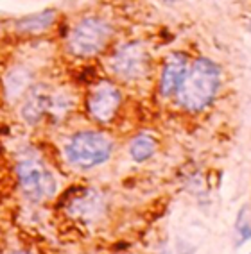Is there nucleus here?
<instances>
[{"instance_id":"nucleus-10","label":"nucleus","mask_w":251,"mask_h":254,"mask_svg":"<svg viewBox=\"0 0 251 254\" xmlns=\"http://www.w3.org/2000/svg\"><path fill=\"white\" fill-rule=\"evenodd\" d=\"M31 84V73L25 68H14L7 73V79H5V90H7V95L11 99H16L25 91V88H29Z\"/></svg>"},{"instance_id":"nucleus-12","label":"nucleus","mask_w":251,"mask_h":254,"mask_svg":"<svg viewBox=\"0 0 251 254\" xmlns=\"http://www.w3.org/2000/svg\"><path fill=\"white\" fill-rule=\"evenodd\" d=\"M70 211H72L74 215H78V217H84V215H88V211H93L95 213L97 208H99V199H97L95 193H91V191H83V195L79 197V199L72 200L70 202Z\"/></svg>"},{"instance_id":"nucleus-5","label":"nucleus","mask_w":251,"mask_h":254,"mask_svg":"<svg viewBox=\"0 0 251 254\" xmlns=\"http://www.w3.org/2000/svg\"><path fill=\"white\" fill-rule=\"evenodd\" d=\"M147 64H149V56L146 52V47L137 41L119 47L110 59L111 72L117 77L128 79V81L146 75Z\"/></svg>"},{"instance_id":"nucleus-8","label":"nucleus","mask_w":251,"mask_h":254,"mask_svg":"<svg viewBox=\"0 0 251 254\" xmlns=\"http://www.w3.org/2000/svg\"><path fill=\"white\" fill-rule=\"evenodd\" d=\"M187 56L181 54V52H174L167 58L164 66V72H162L160 79V90L164 97H170L178 91L179 84L183 82V77L187 73Z\"/></svg>"},{"instance_id":"nucleus-1","label":"nucleus","mask_w":251,"mask_h":254,"mask_svg":"<svg viewBox=\"0 0 251 254\" xmlns=\"http://www.w3.org/2000/svg\"><path fill=\"white\" fill-rule=\"evenodd\" d=\"M221 70L219 66L206 58L194 61L190 70H187L183 82L178 88V100L188 111H201L214 100L219 90Z\"/></svg>"},{"instance_id":"nucleus-13","label":"nucleus","mask_w":251,"mask_h":254,"mask_svg":"<svg viewBox=\"0 0 251 254\" xmlns=\"http://www.w3.org/2000/svg\"><path fill=\"white\" fill-rule=\"evenodd\" d=\"M237 233L242 235V240H248L251 233L250 227V206H244L242 211L239 213V220H237Z\"/></svg>"},{"instance_id":"nucleus-6","label":"nucleus","mask_w":251,"mask_h":254,"mask_svg":"<svg viewBox=\"0 0 251 254\" xmlns=\"http://www.w3.org/2000/svg\"><path fill=\"white\" fill-rule=\"evenodd\" d=\"M69 108V100L61 95H54L45 88H34L27 95V100L22 108V117L29 124H38L45 115L60 117Z\"/></svg>"},{"instance_id":"nucleus-2","label":"nucleus","mask_w":251,"mask_h":254,"mask_svg":"<svg viewBox=\"0 0 251 254\" xmlns=\"http://www.w3.org/2000/svg\"><path fill=\"white\" fill-rule=\"evenodd\" d=\"M113 152V143L106 134L97 131H83L74 134L65 147V154L72 165L93 168L108 161Z\"/></svg>"},{"instance_id":"nucleus-14","label":"nucleus","mask_w":251,"mask_h":254,"mask_svg":"<svg viewBox=\"0 0 251 254\" xmlns=\"http://www.w3.org/2000/svg\"><path fill=\"white\" fill-rule=\"evenodd\" d=\"M165 2H176V0H165Z\"/></svg>"},{"instance_id":"nucleus-7","label":"nucleus","mask_w":251,"mask_h":254,"mask_svg":"<svg viewBox=\"0 0 251 254\" xmlns=\"http://www.w3.org/2000/svg\"><path fill=\"white\" fill-rule=\"evenodd\" d=\"M120 106V93L111 82H99L88 97V111L99 122H110Z\"/></svg>"},{"instance_id":"nucleus-4","label":"nucleus","mask_w":251,"mask_h":254,"mask_svg":"<svg viewBox=\"0 0 251 254\" xmlns=\"http://www.w3.org/2000/svg\"><path fill=\"white\" fill-rule=\"evenodd\" d=\"M111 36V27L100 18H84L74 27L69 40V49L79 58H88L104 49Z\"/></svg>"},{"instance_id":"nucleus-3","label":"nucleus","mask_w":251,"mask_h":254,"mask_svg":"<svg viewBox=\"0 0 251 254\" xmlns=\"http://www.w3.org/2000/svg\"><path fill=\"white\" fill-rule=\"evenodd\" d=\"M18 181L23 195L31 202H41L56 193V179L40 159L25 158L18 163Z\"/></svg>"},{"instance_id":"nucleus-9","label":"nucleus","mask_w":251,"mask_h":254,"mask_svg":"<svg viewBox=\"0 0 251 254\" xmlns=\"http://www.w3.org/2000/svg\"><path fill=\"white\" fill-rule=\"evenodd\" d=\"M54 20H56V11L47 9L38 14H32V16L20 18L16 22V29L25 32H40V31H45L47 27H50L54 23Z\"/></svg>"},{"instance_id":"nucleus-11","label":"nucleus","mask_w":251,"mask_h":254,"mask_svg":"<svg viewBox=\"0 0 251 254\" xmlns=\"http://www.w3.org/2000/svg\"><path fill=\"white\" fill-rule=\"evenodd\" d=\"M155 149H156L155 140L151 136H147V134H140V136H137L131 141L129 154H131V158L135 159V161L142 163V161H146V159H149L151 156L155 154Z\"/></svg>"}]
</instances>
